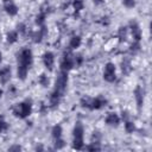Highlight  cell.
<instances>
[{
	"mask_svg": "<svg viewBox=\"0 0 152 152\" xmlns=\"http://www.w3.org/2000/svg\"><path fill=\"white\" fill-rule=\"evenodd\" d=\"M32 112V103L30 100H26L24 102H20L18 104H15L13 107V114L14 116L17 118H20V119H24L26 116H28Z\"/></svg>",
	"mask_w": 152,
	"mask_h": 152,
	"instance_id": "cell-1",
	"label": "cell"
},
{
	"mask_svg": "<svg viewBox=\"0 0 152 152\" xmlns=\"http://www.w3.org/2000/svg\"><path fill=\"white\" fill-rule=\"evenodd\" d=\"M32 62H33L32 51L27 48L23 49L18 55V65H24V66L30 69V66L32 65Z\"/></svg>",
	"mask_w": 152,
	"mask_h": 152,
	"instance_id": "cell-2",
	"label": "cell"
},
{
	"mask_svg": "<svg viewBox=\"0 0 152 152\" xmlns=\"http://www.w3.org/2000/svg\"><path fill=\"white\" fill-rule=\"evenodd\" d=\"M66 84H68V72L61 71L59 75L57 76V78H56L55 90H57L61 94H63L64 90H65V88H66Z\"/></svg>",
	"mask_w": 152,
	"mask_h": 152,
	"instance_id": "cell-3",
	"label": "cell"
},
{
	"mask_svg": "<svg viewBox=\"0 0 152 152\" xmlns=\"http://www.w3.org/2000/svg\"><path fill=\"white\" fill-rule=\"evenodd\" d=\"M115 71H116V68L113 63H107L104 65V70H103V80L107 81V82H114L115 78H116V75H115Z\"/></svg>",
	"mask_w": 152,
	"mask_h": 152,
	"instance_id": "cell-4",
	"label": "cell"
},
{
	"mask_svg": "<svg viewBox=\"0 0 152 152\" xmlns=\"http://www.w3.org/2000/svg\"><path fill=\"white\" fill-rule=\"evenodd\" d=\"M74 56H71L69 52H65L64 56H63V59L61 62V71H65L68 72L69 70H71L74 68V59H72Z\"/></svg>",
	"mask_w": 152,
	"mask_h": 152,
	"instance_id": "cell-5",
	"label": "cell"
},
{
	"mask_svg": "<svg viewBox=\"0 0 152 152\" xmlns=\"http://www.w3.org/2000/svg\"><path fill=\"white\" fill-rule=\"evenodd\" d=\"M4 8H5L6 13L11 17H13L18 13V7L13 2V0H4Z\"/></svg>",
	"mask_w": 152,
	"mask_h": 152,
	"instance_id": "cell-6",
	"label": "cell"
},
{
	"mask_svg": "<svg viewBox=\"0 0 152 152\" xmlns=\"http://www.w3.org/2000/svg\"><path fill=\"white\" fill-rule=\"evenodd\" d=\"M129 28H131V33H132L133 38L137 42H139L141 39V28L138 25V23L137 21H131L129 23Z\"/></svg>",
	"mask_w": 152,
	"mask_h": 152,
	"instance_id": "cell-7",
	"label": "cell"
},
{
	"mask_svg": "<svg viewBox=\"0 0 152 152\" xmlns=\"http://www.w3.org/2000/svg\"><path fill=\"white\" fill-rule=\"evenodd\" d=\"M43 63H44V65H45L49 70H52L53 63H55V56H53V53L50 52V51L45 52V53L43 55Z\"/></svg>",
	"mask_w": 152,
	"mask_h": 152,
	"instance_id": "cell-8",
	"label": "cell"
},
{
	"mask_svg": "<svg viewBox=\"0 0 152 152\" xmlns=\"http://www.w3.org/2000/svg\"><path fill=\"white\" fill-rule=\"evenodd\" d=\"M144 89L140 87V86H137V88L134 89V96H135V101H137V104H138V108L140 109L142 103H144Z\"/></svg>",
	"mask_w": 152,
	"mask_h": 152,
	"instance_id": "cell-9",
	"label": "cell"
},
{
	"mask_svg": "<svg viewBox=\"0 0 152 152\" xmlns=\"http://www.w3.org/2000/svg\"><path fill=\"white\" fill-rule=\"evenodd\" d=\"M107 103V100L103 99V97H95V99H91L90 100V107L89 109H100L102 108L103 106H106Z\"/></svg>",
	"mask_w": 152,
	"mask_h": 152,
	"instance_id": "cell-10",
	"label": "cell"
},
{
	"mask_svg": "<svg viewBox=\"0 0 152 152\" xmlns=\"http://www.w3.org/2000/svg\"><path fill=\"white\" fill-rule=\"evenodd\" d=\"M106 124L109 126H118L120 124V118L116 113H108V115L106 116Z\"/></svg>",
	"mask_w": 152,
	"mask_h": 152,
	"instance_id": "cell-11",
	"label": "cell"
},
{
	"mask_svg": "<svg viewBox=\"0 0 152 152\" xmlns=\"http://www.w3.org/2000/svg\"><path fill=\"white\" fill-rule=\"evenodd\" d=\"M11 78V68L10 66H4L0 69V81L2 83H6Z\"/></svg>",
	"mask_w": 152,
	"mask_h": 152,
	"instance_id": "cell-12",
	"label": "cell"
},
{
	"mask_svg": "<svg viewBox=\"0 0 152 152\" xmlns=\"http://www.w3.org/2000/svg\"><path fill=\"white\" fill-rule=\"evenodd\" d=\"M61 96H62V94H61L59 91L53 90V91H52V94L50 95V104H51L52 107H56V106L59 103Z\"/></svg>",
	"mask_w": 152,
	"mask_h": 152,
	"instance_id": "cell-13",
	"label": "cell"
},
{
	"mask_svg": "<svg viewBox=\"0 0 152 152\" xmlns=\"http://www.w3.org/2000/svg\"><path fill=\"white\" fill-rule=\"evenodd\" d=\"M83 126L80 121L76 122L75 127H74V131H72V134H74V138H83Z\"/></svg>",
	"mask_w": 152,
	"mask_h": 152,
	"instance_id": "cell-14",
	"label": "cell"
},
{
	"mask_svg": "<svg viewBox=\"0 0 152 152\" xmlns=\"http://www.w3.org/2000/svg\"><path fill=\"white\" fill-rule=\"evenodd\" d=\"M27 71H28V68L24 66V65H18V69H17V75H18V78H20L21 81H24L27 76Z\"/></svg>",
	"mask_w": 152,
	"mask_h": 152,
	"instance_id": "cell-15",
	"label": "cell"
},
{
	"mask_svg": "<svg viewBox=\"0 0 152 152\" xmlns=\"http://www.w3.org/2000/svg\"><path fill=\"white\" fill-rule=\"evenodd\" d=\"M121 69H122V72L125 75L129 74L131 70H132V66H131V62L128 58H124V61L121 62Z\"/></svg>",
	"mask_w": 152,
	"mask_h": 152,
	"instance_id": "cell-16",
	"label": "cell"
},
{
	"mask_svg": "<svg viewBox=\"0 0 152 152\" xmlns=\"http://www.w3.org/2000/svg\"><path fill=\"white\" fill-rule=\"evenodd\" d=\"M81 43H82L81 37H80V36H74V37H71L69 45H70L71 49H77V48L81 45Z\"/></svg>",
	"mask_w": 152,
	"mask_h": 152,
	"instance_id": "cell-17",
	"label": "cell"
},
{
	"mask_svg": "<svg viewBox=\"0 0 152 152\" xmlns=\"http://www.w3.org/2000/svg\"><path fill=\"white\" fill-rule=\"evenodd\" d=\"M127 33H128V30L127 27L122 26L119 28V32H118V37L120 39V42H126L127 40Z\"/></svg>",
	"mask_w": 152,
	"mask_h": 152,
	"instance_id": "cell-18",
	"label": "cell"
},
{
	"mask_svg": "<svg viewBox=\"0 0 152 152\" xmlns=\"http://www.w3.org/2000/svg\"><path fill=\"white\" fill-rule=\"evenodd\" d=\"M6 40L10 43V44H13L18 40V32L17 31H10L6 36Z\"/></svg>",
	"mask_w": 152,
	"mask_h": 152,
	"instance_id": "cell-19",
	"label": "cell"
},
{
	"mask_svg": "<svg viewBox=\"0 0 152 152\" xmlns=\"http://www.w3.org/2000/svg\"><path fill=\"white\" fill-rule=\"evenodd\" d=\"M72 148L82 150L83 148V138H74V140H72Z\"/></svg>",
	"mask_w": 152,
	"mask_h": 152,
	"instance_id": "cell-20",
	"label": "cell"
},
{
	"mask_svg": "<svg viewBox=\"0 0 152 152\" xmlns=\"http://www.w3.org/2000/svg\"><path fill=\"white\" fill-rule=\"evenodd\" d=\"M51 134H52V137H53L55 139L61 138V135H62V127H61L59 125L53 126V127H52V131H51Z\"/></svg>",
	"mask_w": 152,
	"mask_h": 152,
	"instance_id": "cell-21",
	"label": "cell"
},
{
	"mask_svg": "<svg viewBox=\"0 0 152 152\" xmlns=\"http://www.w3.org/2000/svg\"><path fill=\"white\" fill-rule=\"evenodd\" d=\"M38 82H39V84L43 86V87H48V86H49V78H48V76H46L45 74H42V75L38 77Z\"/></svg>",
	"mask_w": 152,
	"mask_h": 152,
	"instance_id": "cell-22",
	"label": "cell"
},
{
	"mask_svg": "<svg viewBox=\"0 0 152 152\" xmlns=\"http://www.w3.org/2000/svg\"><path fill=\"white\" fill-rule=\"evenodd\" d=\"M125 129L127 133H133V131L135 129V125L132 121L127 120V121H125Z\"/></svg>",
	"mask_w": 152,
	"mask_h": 152,
	"instance_id": "cell-23",
	"label": "cell"
},
{
	"mask_svg": "<svg viewBox=\"0 0 152 152\" xmlns=\"http://www.w3.org/2000/svg\"><path fill=\"white\" fill-rule=\"evenodd\" d=\"M140 50V44H139V42H134V43H132L131 44V46H129V51H131V53H137L138 51Z\"/></svg>",
	"mask_w": 152,
	"mask_h": 152,
	"instance_id": "cell-24",
	"label": "cell"
},
{
	"mask_svg": "<svg viewBox=\"0 0 152 152\" xmlns=\"http://www.w3.org/2000/svg\"><path fill=\"white\" fill-rule=\"evenodd\" d=\"M72 6H74L75 11L78 12V11L83 10V1L82 0H74L72 1Z\"/></svg>",
	"mask_w": 152,
	"mask_h": 152,
	"instance_id": "cell-25",
	"label": "cell"
},
{
	"mask_svg": "<svg viewBox=\"0 0 152 152\" xmlns=\"http://www.w3.org/2000/svg\"><path fill=\"white\" fill-rule=\"evenodd\" d=\"M90 100L91 99H89V97H82L81 101H80L81 107L82 108H89L90 107Z\"/></svg>",
	"mask_w": 152,
	"mask_h": 152,
	"instance_id": "cell-26",
	"label": "cell"
},
{
	"mask_svg": "<svg viewBox=\"0 0 152 152\" xmlns=\"http://www.w3.org/2000/svg\"><path fill=\"white\" fill-rule=\"evenodd\" d=\"M100 140H101V134H100V132L94 131V132H93V135H91V142H94V144H99Z\"/></svg>",
	"mask_w": 152,
	"mask_h": 152,
	"instance_id": "cell-27",
	"label": "cell"
},
{
	"mask_svg": "<svg viewBox=\"0 0 152 152\" xmlns=\"http://www.w3.org/2000/svg\"><path fill=\"white\" fill-rule=\"evenodd\" d=\"M64 146H65V141H64L63 139H61V138H57L56 141H55V148H56V150H61V148H63Z\"/></svg>",
	"mask_w": 152,
	"mask_h": 152,
	"instance_id": "cell-28",
	"label": "cell"
},
{
	"mask_svg": "<svg viewBox=\"0 0 152 152\" xmlns=\"http://www.w3.org/2000/svg\"><path fill=\"white\" fill-rule=\"evenodd\" d=\"M44 21H45V14H44V13H40V14H38V15L36 17V24H37V25L43 26Z\"/></svg>",
	"mask_w": 152,
	"mask_h": 152,
	"instance_id": "cell-29",
	"label": "cell"
},
{
	"mask_svg": "<svg viewBox=\"0 0 152 152\" xmlns=\"http://www.w3.org/2000/svg\"><path fill=\"white\" fill-rule=\"evenodd\" d=\"M122 4L127 8H133L135 6V1L134 0H122Z\"/></svg>",
	"mask_w": 152,
	"mask_h": 152,
	"instance_id": "cell-30",
	"label": "cell"
},
{
	"mask_svg": "<svg viewBox=\"0 0 152 152\" xmlns=\"http://www.w3.org/2000/svg\"><path fill=\"white\" fill-rule=\"evenodd\" d=\"M86 150H87V151H100V146H99L97 144L91 142L90 145H88V146L86 147Z\"/></svg>",
	"mask_w": 152,
	"mask_h": 152,
	"instance_id": "cell-31",
	"label": "cell"
},
{
	"mask_svg": "<svg viewBox=\"0 0 152 152\" xmlns=\"http://www.w3.org/2000/svg\"><path fill=\"white\" fill-rule=\"evenodd\" d=\"M7 127H8L7 122L4 120V118H1V116H0V133H1V132H4V131H6V129H7Z\"/></svg>",
	"mask_w": 152,
	"mask_h": 152,
	"instance_id": "cell-32",
	"label": "cell"
},
{
	"mask_svg": "<svg viewBox=\"0 0 152 152\" xmlns=\"http://www.w3.org/2000/svg\"><path fill=\"white\" fill-rule=\"evenodd\" d=\"M72 59H74V64H76V65H81V63L83 62V57H82V55L74 56Z\"/></svg>",
	"mask_w": 152,
	"mask_h": 152,
	"instance_id": "cell-33",
	"label": "cell"
},
{
	"mask_svg": "<svg viewBox=\"0 0 152 152\" xmlns=\"http://www.w3.org/2000/svg\"><path fill=\"white\" fill-rule=\"evenodd\" d=\"M17 30L19 31V33L24 34V33L26 32V26H25V24H23V23L18 24V25H17Z\"/></svg>",
	"mask_w": 152,
	"mask_h": 152,
	"instance_id": "cell-34",
	"label": "cell"
},
{
	"mask_svg": "<svg viewBox=\"0 0 152 152\" xmlns=\"http://www.w3.org/2000/svg\"><path fill=\"white\" fill-rule=\"evenodd\" d=\"M121 118H122V120L127 121V120L129 119V114H128V112H127V110H122V112H121Z\"/></svg>",
	"mask_w": 152,
	"mask_h": 152,
	"instance_id": "cell-35",
	"label": "cell"
},
{
	"mask_svg": "<svg viewBox=\"0 0 152 152\" xmlns=\"http://www.w3.org/2000/svg\"><path fill=\"white\" fill-rule=\"evenodd\" d=\"M20 150H21V146H19V145H13L8 148V151H20Z\"/></svg>",
	"mask_w": 152,
	"mask_h": 152,
	"instance_id": "cell-36",
	"label": "cell"
},
{
	"mask_svg": "<svg viewBox=\"0 0 152 152\" xmlns=\"http://www.w3.org/2000/svg\"><path fill=\"white\" fill-rule=\"evenodd\" d=\"M104 0H93V2L95 4V5H100V4H102Z\"/></svg>",
	"mask_w": 152,
	"mask_h": 152,
	"instance_id": "cell-37",
	"label": "cell"
},
{
	"mask_svg": "<svg viewBox=\"0 0 152 152\" xmlns=\"http://www.w3.org/2000/svg\"><path fill=\"white\" fill-rule=\"evenodd\" d=\"M36 150H37V151H38V150H39V151H42V150H43V146H37V147H36Z\"/></svg>",
	"mask_w": 152,
	"mask_h": 152,
	"instance_id": "cell-38",
	"label": "cell"
},
{
	"mask_svg": "<svg viewBox=\"0 0 152 152\" xmlns=\"http://www.w3.org/2000/svg\"><path fill=\"white\" fill-rule=\"evenodd\" d=\"M2 94H4V91H2V89H0V99H1V96H2Z\"/></svg>",
	"mask_w": 152,
	"mask_h": 152,
	"instance_id": "cell-39",
	"label": "cell"
},
{
	"mask_svg": "<svg viewBox=\"0 0 152 152\" xmlns=\"http://www.w3.org/2000/svg\"><path fill=\"white\" fill-rule=\"evenodd\" d=\"M1 59H2V55H1V52H0V62H1Z\"/></svg>",
	"mask_w": 152,
	"mask_h": 152,
	"instance_id": "cell-40",
	"label": "cell"
}]
</instances>
